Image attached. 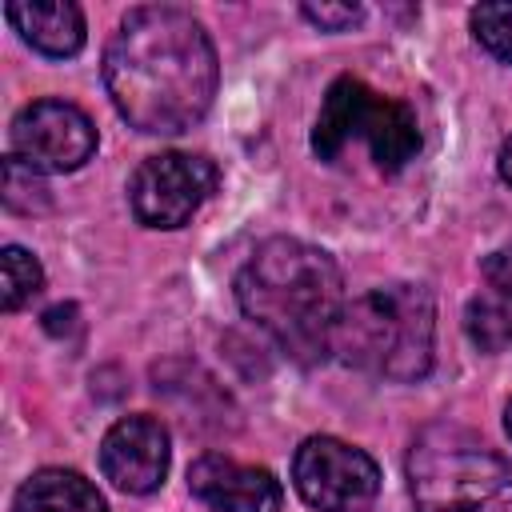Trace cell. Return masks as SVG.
Returning <instances> with one entry per match:
<instances>
[{"label": "cell", "instance_id": "6da1fadb", "mask_svg": "<svg viewBox=\"0 0 512 512\" xmlns=\"http://www.w3.org/2000/svg\"><path fill=\"white\" fill-rule=\"evenodd\" d=\"M220 64L204 24L172 4L132 8L104 48V88L116 112L148 132L176 136L212 108Z\"/></svg>", "mask_w": 512, "mask_h": 512}, {"label": "cell", "instance_id": "8fae6325", "mask_svg": "<svg viewBox=\"0 0 512 512\" xmlns=\"http://www.w3.org/2000/svg\"><path fill=\"white\" fill-rule=\"evenodd\" d=\"M360 136L368 140V152L384 172H400L420 152L416 112L404 100H392V96H380V92H372V100L364 108Z\"/></svg>", "mask_w": 512, "mask_h": 512}, {"label": "cell", "instance_id": "ffe728a7", "mask_svg": "<svg viewBox=\"0 0 512 512\" xmlns=\"http://www.w3.org/2000/svg\"><path fill=\"white\" fill-rule=\"evenodd\" d=\"M496 168H500V180H504V184H512V136L504 140V148H500V160H496Z\"/></svg>", "mask_w": 512, "mask_h": 512}, {"label": "cell", "instance_id": "52a82bcc", "mask_svg": "<svg viewBox=\"0 0 512 512\" xmlns=\"http://www.w3.org/2000/svg\"><path fill=\"white\" fill-rule=\"evenodd\" d=\"M96 152V124L68 100H32L12 120V156L36 172H76Z\"/></svg>", "mask_w": 512, "mask_h": 512}, {"label": "cell", "instance_id": "7a4b0ae2", "mask_svg": "<svg viewBox=\"0 0 512 512\" xmlns=\"http://www.w3.org/2000/svg\"><path fill=\"white\" fill-rule=\"evenodd\" d=\"M236 304L288 360L312 368L332 356V332L348 300L340 264L324 248L272 236L236 272Z\"/></svg>", "mask_w": 512, "mask_h": 512}, {"label": "cell", "instance_id": "277c9868", "mask_svg": "<svg viewBox=\"0 0 512 512\" xmlns=\"http://www.w3.org/2000/svg\"><path fill=\"white\" fill-rule=\"evenodd\" d=\"M416 512H512V464L460 424H428L408 448Z\"/></svg>", "mask_w": 512, "mask_h": 512}, {"label": "cell", "instance_id": "5b68a950", "mask_svg": "<svg viewBox=\"0 0 512 512\" xmlns=\"http://www.w3.org/2000/svg\"><path fill=\"white\" fill-rule=\"evenodd\" d=\"M292 484L316 512H364L380 492V468L364 448L308 436L292 456Z\"/></svg>", "mask_w": 512, "mask_h": 512}, {"label": "cell", "instance_id": "e0dca14e", "mask_svg": "<svg viewBox=\"0 0 512 512\" xmlns=\"http://www.w3.org/2000/svg\"><path fill=\"white\" fill-rule=\"evenodd\" d=\"M468 24L484 52L512 64V4H476L468 12Z\"/></svg>", "mask_w": 512, "mask_h": 512}, {"label": "cell", "instance_id": "44dd1931", "mask_svg": "<svg viewBox=\"0 0 512 512\" xmlns=\"http://www.w3.org/2000/svg\"><path fill=\"white\" fill-rule=\"evenodd\" d=\"M504 432H508V436H512V404H508V408H504Z\"/></svg>", "mask_w": 512, "mask_h": 512}, {"label": "cell", "instance_id": "8992f818", "mask_svg": "<svg viewBox=\"0 0 512 512\" xmlns=\"http://www.w3.org/2000/svg\"><path fill=\"white\" fill-rule=\"evenodd\" d=\"M220 168L196 152H160L148 156L128 184V204L148 228H184L200 204L216 192Z\"/></svg>", "mask_w": 512, "mask_h": 512}, {"label": "cell", "instance_id": "9c48e42d", "mask_svg": "<svg viewBox=\"0 0 512 512\" xmlns=\"http://www.w3.org/2000/svg\"><path fill=\"white\" fill-rule=\"evenodd\" d=\"M188 488L200 504L216 512H280L284 488L268 468L240 464L220 452H204L188 468Z\"/></svg>", "mask_w": 512, "mask_h": 512}, {"label": "cell", "instance_id": "d6986e66", "mask_svg": "<svg viewBox=\"0 0 512 512\" xmlns=\"http://www.w3.org/2000/svg\"><path fill=\"white\" fill-rule=\"evenodd\" d=\"M484 276H488V284H492L504 300H512V244L496 248V252L484 260Z\"/></svg>", "mask_w": 512, "mask_h": 512}, {"label": "cell", "instance_id": "4fadbf2b", "mask_svg": "<svg viewBox=\"0 0 512 512\" xmlns=\"http://www.w3.org/2000/svg\"><path fill=\"white\" fill-rule=\"evenodd\" d=\"M12 512H108V500L80 472L40 468L16 488Z\"/></svg>", "mask_w": 512, "mask_h": 512}, {"label": "cell", "instance_id": "30bf717a", "mask_svg": "<svg viewBox=\"0 0 512 512\" xmlns=\"http://www.w3.org/2000/svg\"><path fill=\"white\" fill-rule=\"evenodd\" d=\"M8 24L32 44L40 56L68 60L84 48V12L68 0H44V4H8Z\"/></svg>", "mask_w": 512, "mask_h": 512}, {"label": "cell", "instance_id": "7c38bea8", "mask_svg": "<svg viewBox=\"0 0 512 512\" xmlns=\"http://www.w3.org/2000/svg\"><path fill=\"white\" fill-rule=\"evenodd\" d=\"M372 100V88L356 76H336L324 92V104L316 112V124H312V152L320 160H336L352 136H360V120H364V108Z\"/></svg>", "mask_w": 512, "mask_h": 512}, {"label": "cell", "instance_id": "3957f363", "mask_svg": "<svg viewBox=\"0 0 512 512\" xmlns=\"http://www.w3.org/2000/svg\"><path fill=\"white\" fill-rule=\"evenodd\" d=\"M436 348V304L424 284H384L344 304L332 356L348 368L412 384L428 376Z\"/></svg>", "mask_w": 512, "mask_h": 512}, {"label": "cell", "instance_id": "2e32d148", "mask_svg": "<svg viewBox=\"0 0 512 512\" xmlns=\"http://www.w3.org/2000/svg\"><path fill=\"white\" fill-rule=\"evenodd\" d=\"M0 196H4V208L8 212H20V216H32V212H48L52 208L48 184L20 156H8L4 160V192Z\"/></svg>", "mask_w": 512, "mask_h": 512}, {"label": "cell", "instance_id": "5bb4252c", "mask_svg": "<svg viewBox=\"0 0 512 512\" xmlns=\"http://www.w3.org/2000/svg\"><path fill=\"white\" fill-rule=\"evenodd\" d=\"M464 332L480 352H504L512 344V312L500 300L476 296L464 308Z\"/></svg>", "mask_w": 512, "mask_h": 512}, {"label": "cell", "instance_id": "ac0fdd59", "mask_svg": "<svg viewBox=\"0 0 512 512\" xmlns=\"http://www.w3.org/2000/svg\"><path fill=\"white\" fill-rule=\"evenodd\" d=\"M300 16L312 20L324 32H344V28H352V24L364 20V8L360 4H304Z\"/></svg>", "mask_w": 512, "mask_h": 512}, {"label": "cell", "instance_id": "9a60e30c", "mask_svg": "<svg viewBox=\"0 0 512 512\" xmlns=\"http://www.w3.org/2000/svg\"><path fill=\"white\" fill-rule=\"evenodd\" d=\"M0 268H4V312L24 308V304L44 288V268H40V260H36L28 248H20V244H4Z\"/></svg>", "mask_w": 512, "mask_h": 512}, {"label": "cell", "instance_id": "ba28073f", "mask_svg": "<svg viewBox=\"0 0 512 512\" xmlns=\"http://www.w3.org/2000/svg\"><path fill=\"white\" fill-rule=\"evenodd\" d=\"M172 464L168 428L152 416H124L100 440V472L120 492L148 496L164 484Z\"/></svg>", "mask_w": 512, "mask_h": 512}]
</instances>
